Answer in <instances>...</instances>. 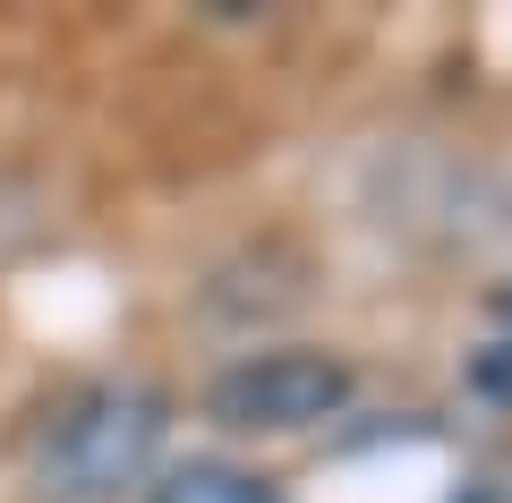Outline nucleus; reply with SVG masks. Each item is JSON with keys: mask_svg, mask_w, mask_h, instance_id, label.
I'll list each match as a JSON object with an SVG mask.
<instances>
[{"mask_svg": "<svg viewBox=\"0 0 512 503\" xmlns=\"http://www.w3.org/2000/svg\"><path fill=\"white\" fill-rule=\"evenodd\" d=\"M154 444H163V393L146 384H103L86 393L43 444V495L52 503H111L120 486H137L154 469Z\"/></svg>", "mask_w": 512, "mask_h": 503, "instance_id": "1", "label": "nucleus"}, {"mask_svg": "<svg viewBox=\"0 0 512 503\" xmlns=\"http://www.w3.org/2000/svg\"><path fill=\"white\" fill-rule=\"evenodd\" d=\"M342 401H350V367L325 350H256L205 384V418H222L231 435H299L333 418Z\"/></svg>", "mask_w": 512, "mask_h": 503, "instance_id": "2", "label": "nucleus"}, {"mask_svg": "<svg viewBox=\"0 0 512 503\" xmlns=\"http://www.w3.org/2000/svg\"><path fill=\"white\" fill-rule=\"evenodd\" d=\"M154 503H282V486L231 461H180L154 478Z\"/></svg>", "mask_w": 512, "mask_h": 503, "instance_id": "3", "label": "nucleus"}]
</instances>
